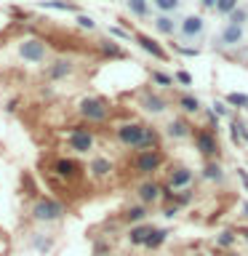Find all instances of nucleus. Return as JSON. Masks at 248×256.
<instances>
[{"label": "nucleus", "mask_w": 248, "mask_h": 256, "mask_svg": "<svg viewBox=\"0 0 248 256\" xmlns=\"http://www.w3.org/2000/svg\"><path fill=\"white\" fill-rule=\"evenodd\" d=\"M115 139L123 144V147L134 150V152H144V150H160V131L155 126L147 123H136V120H128V123H120L115 128Z\"/></svg>", "instance_id": "obj_1"}, {"label": "nucleus", "mask_w": 248, "mask_h": 256, "mask_svg": "<svg viewBox=\"0 0 248 256\" xmlns=\"http://www.w3.org/2000/svg\"><path fill=\"white\" fill-rule=\"evenodd\" d=\"M64 214H67V206H64L59 198H51V195H40V198L32 200V206H30V216L40 224L62 222Z\"/></svg>", "instance_id": "obj_2"}, {"label": "nucleus", "mask_w": 248, "mask_h": 256, "mask_svg": "<svg viewBox=\"0 0 248 256\" xmlns=\"http://www.w3.org/2000/svg\"><path fill=\"white\" fill-rule=\"evenodd\" d=\"M166 163V155L160 150H144V152H134L131 160V171L139 174L142 179H152V174H158Z\"/></svg>", "instance_id": "obj_3"}, {"label": "nucleus", "mask_w": 248, "mask_h": 256, "mask_svg": "<svg viewBox=\"0 0 248 256\" xmlns=\"http://www.w3.org/2000/svg\"><path fill=\"white\" fill-rule=\"evenodd\" d=\"M78 115L86 123H107L110 120V104L99 96H83L78 102Z\"/></svg>", "instance_id": "obj_4"}, {"label": "nucleus", "mask_w": 248, "mask_h": 256, "mask_svg": "<svg viewBox=\"0 0 248 256\" xmlns=\"http://www.w3.org/2000/svg\"><path fill=\"white\" fill-rule=\"evenodd\" d=\"M134 195H136V203L142 206H158L163 200V184L158 179H142L139 184L134 187Z\"/></svg>", "instance_id": "obj_5"}, {"label": "nucleus", "mask_w": 248, "mask_h": 256, "mask_svg": "<svg viewBox=\"0 0 248 256\" xmlns=\"http://www.w3.org/2000/svg\"><path fill=\"white\" fill-rule=\"evenodd\" d=\"M195 150L203 155V160H216V155H219V139H216V131L214 128H198L195 134Z\"/></svg>", "instance_id": "obj_6"}, {"label": "nucleus", "mask_w": 248, "mask_h": 256, "mask_svg": "<svg viewBox=\"0 0 248 256\" xmlns=\"http://www.w3.org/2000/svg\"><path fill=\"white\" fill-rule=\"evenodd\" d=\"M51 168H54V174L59 176V179H64V182H80L83 174H86L83 163L75 160V158H54Z\"/></svg>", "instance_id": "obj_7"}, {"label": "nucleus", "mask_w": 248, "mask_h": 256, "mask_svg": "<svg viewBox=\"0 0 248 256\" xmlns=\"http://www.w3.org/2000/svg\"><path fill=\"white\" fill-rule=\"evenodd\" d=\"M192 182H195V171H192L190 166H184V163L171 166V171H168V176H166V187L174 190V192L176 190H190Z\"/></svg>", "instance_id": "obj_8"}, {"label": "nucleus", "mask_w": 248, "mask_h": 256, "mask_svg": "<svg viewBox=\"0 0 248 256\" xmlns=\"http://www.w3.org/2000/svg\"><path fill=\"white\" fill-rule=\"evenodd\" d=\"M94 147H96L94 131H88V128H83V126H78V128L70 131V150H75L78 155H91Z\"/></svg>", "instance_id": "obj_9"}, {"label": "nucleus", "mask_w": 248, "mask_h": 256, "mask_svg": "<svg viewBox=\"0 0 248 256\" xmlns=\"http://www.w3.org/2000/svg\"><path fill=\"white\" fill-rule=\"evenodd\" d=\"M86 171L94 182H107L110 176L115 174V160L107 158V155H94L91 160H88Z\"/></svg>", "instance_id": "obj_10"}, {"label": "nucleus", "mask_w": 248, "mask_h": 256, "mask_svg": "<svg viewBox=\"0 0 248 256\" xmlns=\"http://www.w3.org/2000/svg\"><path fill=\"white\" fill-rule=\"evenodd\" d=\"M19 56L24 62H30V64H40V62H46L48 48H46V43L40 38H27V40L19 43Z\"/></svg>", "instance_id": "obj_11"}, {"label": "nucleus", "mask_w": 248, "mask_h": 256, "mask_svg": "<svg viewBox=\"0 0 248 256\" xmlns=\"http://www.w3.org/2000/svg\"><path fill=\"white\" fill-rule=\"evenodd\" d=\"M206 32V19L198 14H187L184 19H179V35L184 40H198Z\"/></svg>", "instance_id": "obj_12"}, {"label": "nucleus", "mask_w": 248, "mask_h": 256, "mask_svg": "<svg viewBox=\"0 0 248 256\" xmlns=\"http://www.w3.org/2000/svg\"><path fill=\"white\" fill-rule=\"evenodd\" d=\"M246 38V30L238 27V24H224V27L219 30V38H216V43H219L222 48H235L243 43Z\"/></svg>", "instance_id": "obj_13"}, {"label": "nucleus", "mask_w": 248, "mask_h": 256, "mask_svg": "<svg viewBox=\"0 0 248 256\" xmlns=\"http://www.w3.org/2000/svg\"><path fill=\"white\" fill-rule=\"evenodd\" d=\"M134 43L139 46L142 51H147V54L152 56V59H158V62H168V59H171V56H168V51H166V48L160 46V43H158L155 38H150V35H142V32H139V35L134 38Z\"/></svg>", "instance_id": "obj_14"}, {"label": "nucleus", "mask_w": 248, "mask_h": 256, "mask_svg": "<svg viewBox=\"0 0 248 256\" xmlns=\"http://www.w3.org/2000/svg\"><path fill=\"white\" fill-rule=\"evenodd\" d=\"M139 104H142V110L150 112V115H163V112L168 110V102L160 94H155V91H142L139 94Z\"/></svg>", "instance_id": "obj_15"}, {"label": "nucleus", "mask_w": 248, "mask_h": 256, "mask_svg": "<svg viewBox=\"0 0 248 256\" xmlns=\"http://www.w3.org/2000/svg\"><path fill=\"white\" fill-rule=\"evenodd\" d=\"M163 134L168 136V139H174V142H182V139H187V136H192L195 131H192V126H190L184 118H171V120L166 123Z\"/></svg>", "instance_id": "obj_16"}, {"label": "nucleus", "mask_w": 248, "mask_h": 256, "mask_svg": "<svg viewBox=\"0 0 248 256\" xmlns=\"http://www.w3.org/2000/svg\"><path fill=\"white\" fill-rule=\"evenodd\" d=\"M152 27H155V32L163 38L179 35V19H174L171 14H158L155 19H152Z\"/></svg>", "instance_id": "obj_17"}, {"label": "nucleus", "mask_w": 248, "mask_h": 256, "mask_svg": "<svg viewBox=\"0 0 248 256\" xmlns=\"http://www.w3.org/2000/svg\"><path fill=\"white\" fill-rule=\"evenodd\" d=\"M152 230H155V224H150V222H144V224H134L131 230H128V246H134V248H144V243H147V238L152 235Z\"/></svg>", "instance_id": "obj_18"}, {"label": "nucleus", "mask_w": 248, "mask_h": 256, "mask_svg": "<svg viewBox=\"0 0 248 256\" xmlns=\"http://www.w3.org/2000/svg\"><path fill=\"white\" fill-rule=\"evenodd\" d=\"M72 70H75V62L67 59V56H62V59H54L51 64H48L46 75L51 78V80H62V78H67Z\"/></svg>", "instance_id": "obj_19"}, {"label": "nucleus", "mask_w": 248, "mask_h": 256, "mask_svg": "<svg viewBox=\"0 0 248 256\" xmlns=\"http://www.w3.org/2000/svg\"><path fill=\"white\" fill-rule=\"evenodd\" d=\"M200 176H203V182H208V184H222L224 182V168L219 166V160H203Z\"/></svg>", "instance_id": "obj_20"}, {"label": "nucleus", "mask_w": 248, "mask_h": 256, "mask_svg": "<svg viewBox=\"0 0 248 256\" xmlns=\"http://www.w3.org/2000/svg\"><path fill=\"white\" fill-rule=\"evenodd\" d=\"M147 216H150V208L147 206H142V203H134V206H128L126 211H123V216H120V219H123L126 224H144L147 222Z\"/></svg>", "instance_id": "obj_21"}, {"label": "nucleus", "mask_w": 248, "mask_h": 256, "mask_svg": "<svg viewBox=\"0 0 248 256\" xmlns=\"http://www.w3.org/2000/svg\"><path fill=\"white\" fill-rule=\"evenodd\" d=\"M168 235H171L168 227H155L152 235L147 238V243H144V251H158V248H163L168 243Z\"/></svg>", "instance_id": "obj_22"}, {"label": "nucleus", "mask_w": 248, "mask_h": 256, "mask_svg": "<svg viewBox=\"0 0 248 256\" xmlns=\"http://www.w3.org/2000/svg\"><path fill=\"white\" fill-rule=\"evenodd\" d=\"M126 8L136 16V19H150L152 0H126Z\"/></svg>", "instance_id": "obj_23"}, {"label": "nucleus", "mask_w": 248, "mask_h": 256, "mask_svg": "<svg viewBox=\"0 0 248 256\" xmlns=\"http://www.w3.org/2000/svg\"><path fill=\"white\" fill-rule=\"evenodd\" d=\"M179 110L184 115H198V112L203 110V104H200V99L195 94H182L179 96Z\"/></svg>", "instance_id": "obj_24"}, {"label": "nucleus", "mask_w": 248, "mask_h": 256, "mask_svg": "<svg viewBox=\"0 0 248 256\" xmlns=\"http://www.w3.org/2000/svg\"><path fill=\"white\" fill-rule=\"evenodd\" d=\"M150 78H152V83L160 86V88H174L176 86V78L171 75V72H163V70H152Z\"/></svg>", "instance_id": "obj_25"}, {"label": "nucleus", "mask_w": 248, "mask_h": 256, "mask_svg": "<svg viewBox=\"0 0 248 256\" xmlns=\"http://www.w3.org/2000/svg\"><path fill=\"white\" fill-rule=\"evenodd\" d=\"M102 54L110 56V59H128V54L115 43V40H102Z\"/></svg>", "instance_id": "obj_26"}, {"label": "nucleus", "mask_w": 248, "mask_h": 256, "mask_svg": "<svg viewBox=\"0 0 248 256\" xmlns=\"http://www.w3.org/2000/svg\"><path fill=\"white\" fill-rule=\"evenodd\" d=\"M51 235H46V232H35V238H32V248H35L38 254H46L48 248H51Z\"/></svg>", "instance_id": "obj_27"}, {"label": "nucleus", "mask_w": 248, "mask_h": 256, "mask_svg": "<svg viewBox=\"0 0 248 256\" xmlns=\"http://www.w3.org/2000/svg\"><path fill=\"white\" fill-rule=\"evenodd\" d=\"M235 232L232 230H222L219 235H216V246L219 248H224V251H232V246H235Z\"/></svg>", "instance_id": "obj_28"}, {"label": "nucleus", "mask_w": 248, "mask_h": 256, "mask_svg": "<svg viewBox=\"0 0 248 256\" xmlns=\"http://www.w3.org/2000/svg\"><path fill=\"white\" fill-rule=\"evenodd\" d=\"M152 6L158 8V14H174V11H179L182 0H152Z\"/></svg>", "instance_id": "obj_29"}, {"label": "nucleus", "mask_w": 248, "mask_h": 256, "mask_svg": "<svg viewBox=\"0 0 248 256\" xmlns=\"http://www.w3.org/2000/svg\"><path fill=\"white\" fill-rule=\"evenodd\" d=\"M224 102L230 104V107H238V110H248V96L246 94H238V91H232L224 96Z\"/></svg>", "instance_id": "obj_30"}, {"label": "nucleus", "mask_w": 248, "mask_h": 256, "mask_svg": "<svg viewBox=\"0 0 248 256\" xmlns=\"http://www.w3.org/2000/svg\"><path fill=\"white\" fill-rule=\"evenodd\" d=\"M235 8H240V0H216V14L224 16V19H227Z\"/></svg>", "instance_id": "obj_31"}, {"label": "nucleus", "mask_w": 248, "mask_h": 256, "mask_svg": "<svg viewBox=\"0 0 248 256\" xmlns=\"http://www.w3.org/2000/svg\"><path fill=\"white\" fill-rule=\"evenodd\" d=\"M246 22H248V8H235L230 16H227V24H238V27H246Z\"/></svg>", "instance_id": "obj_32"}, {"label": "nucleus", "mask_w": 248, "mask_h": 256, "mask_svg": "<svg viewBox=\"0 0 248 256\" xmlns=\"http://www.w3.org/2000/svg\"><path fill=\"white\" fill-rule=\"evenodd\" d=\"M43 8H56V11H75L78 14V6L72 3H64V0H46V3H40Z\"/></svg>", "instance_id": "obj_33"}, {"label": "nucleus", "mask_w": 248, "mask_h": 256, "mask_svg": "<svg viewBox=\"0 0 248 256\" xmlns=\"http://www.w3.org/2000/svg\"><path fill=\"white\" fill-rule=\"evenodd\" d=\"M75 22H78V27H80V30H88V32H94L96 27H99V24H96L91 16H86V14H80V11L75 14Z\"/></svg>", "instance_id": "obj_34"}, {"label": "nucleus", "mask_w": 248, "mask_h": 256, "mask_svg": "<svg viewBox=\"0 0 248 256\" xmlns=\"http://www.w3.org/2000/svg\"><path fill=\"white\" fill-rule=\"evenodd\" d=\"M110 35L112 38H118V40H126V43H134V32H128V30H123V27H110Z\"/></svg>", "instance_id": "obj_35"}, {"label": "nucleus", "mask_w": 248, "mask_h": 256, "mask_svg": "<svg viewBox=\"0 0 248 256\" xmlns=\"http://www.w3.org/2000/svg\"><path fill=\"white\" fill-rule=\"evenodd\" d=\"M211 107H214V115H216V118H227V115H230V104L224 102V99H216Z\"/></svg>", "instance_id": "obj_36"}, {"label": "nucleus", "mask_w": 248, "mask_h": 256, "mask_svg": "<svg viewBox=\"0 0 248 256\" xmlns=\"http://www.w3.org/2000/svg\"><path fill=\"white\" fill-rule=\"evenodd\" d=\"M174 78H176V86H184V88H190V86H192V75H190L187 70L174 72Z\"/></svg>", "instance_id": "obj_37"}, {"label": "nucleus", "mask_w": 248, "mask_h": 256, "mask_svg": "<svg viewBox=\"0 0 248 256\" xmlns=\"http://www.w3.org/2000/svg\"><path fill=\"white\" fill-rule=\"evenodd\" d=\"M179 211H182V208L176 206V203H163V216H166V219H174Z\"/></svg>", "instance_id": "obj_38"}, {"label": "nucleus", "mask_w": 248, "mask_h": 256, "mask_svg": "<svg viewBox=\"0 0 248 256\" xmlns=\"http://www.w3.org/2000/svg\"><path fill=\"white\" fill-rule=\"evenodd\" d=\"M174 51H176V54H182V56H198V48H184V46H174Z\"/></svg>", "instance_id": "obj_39"}, {"label": "nucleus", "mask_w": 248, "mask_h": 256, "mask_svg": "<svg viewBox=\"0 0 248 256\" xmlns=\"http://www.w3.org/2000/svg\"><path fill=\"white\" fill-rule=\"evenodd\" d=\"M203 11H216V0H198Z\"/></svg>", "instance_id": "obj_40"}, {"label": "nucleus", "mask_w": 248, "mask_h": 256, "mask_svg": "<svg viewBox=\"0 0 248 256\" xmlns=\"http://www.w3.org/2000/svg\"><path fill=\"white\" fill-rule=\"evenodd\" d=\"M240 179H243V184H246V187H248V176H246L243 171H240Z\"/></svg>", "instance_id": "obj_41"}, {"label": "nucleus", "mask_w": 248, "mask_h": 256, "mask_svg": "<svg viewBox=\"0 0 248 256\" xmlns=\"http://www.w3.org/2000/svg\"><path fill=\"white\" fill-rule=\"evenodd\" d=\"M224 256H240L238 251H224Z\"/></svg>", "instance_id": "obj_42"}, {"label": "nucleus", "mask_w": 248, "mask_h": 256, "mask_svg": "<svg viewBox=\"0 0 248 256\" xmlns=\"http://www.w3.org/2000/svg\"><path fill=\"white\" fill-rule=\"evenodd\" d=\"M192 256H211V254H206V251H198V254H192Z\"/></svg>", "instance_id": "obj_43"}, {"label": "nucleus", "mask_w": 248, "mask_h": 256, "mask_svg": "<svg viewBox=\"0 0 248 256\" xmlns=\"http://www.w3.org/2000/svg\"><path fill=\"white\" fill-rule=\"evenodd\" d=\"M243 235H246V243H248V227H246V232H243Z\"/></svg>", "instance_id": "obj_44"}, {"label": "nucleus", "mask_w": 248, "mask_h": 256, "mask_svg": "<svg viewBox=\"0 0 248 256\" xmlns=\"http://www.w3.org/2000/svg\"><path fill=\"white\" fill-rule=\"evenodd\" d=\"M243 211H246V216H248V203H246V206H243Z\"/></svg>", "instance_id": "obj_45"}]
</instances>
